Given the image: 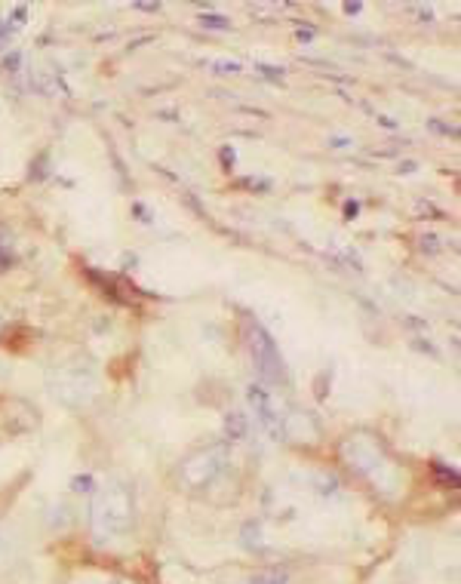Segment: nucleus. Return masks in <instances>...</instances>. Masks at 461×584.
Wrapping results in <instances>:
<instances>
[{"label":"nucleus","mask_w":461,"mask_h":584,"mask_svg":"<svg viewBox=\"0 0 461 584\" xmlns=\"http://www.w3.org/2000/svg\"><path fill=\"white\" fill-rule=\"evenodd\" d=\"M431 129H436V133H443V135H458V129H452L446 124H436V120H431Z\"/></svg>","instance_id":"obj_17"},{"label":"nucleus","mask_w":461,"mask_h":584,"mask_svg":"<svg viewBox=\"0 0 461 584\" xmlns=\"http://www.w3.org/2000/svg\"><path fill=\"white\" fill-rule=\"evenodd\" d=\"M225 461H228V449L222 443L206 446V449L194 452L191 458H185V465L179 467V477L185 480V486H206L222 474Z\"/></svg>","instance_id":"obj_3"},{"label":"nucleus","mask_w":461,"mask_h":584,"mask_svg":"<svg viewBox=\"0 0 461 584\" xmlns=\"http://www.w3.org/2000/svg\"><path fill=\"white\" fill-rule=\"evenodd\" d=\"M360 10H363L360 0H354V4H345V13H347V15H351V13H360Z\"/></svg>","instance_id":"obj_24"},{"label":"nucleus","mask_w":461,"mask_h":584,"mask_svg":"<svg viewBox=\"0 0 461 584\" xmlns=\"http://www.w3.org/2000/svg\"><path fill=\"white\" fill-rule=\"evenodd\" d=\"M93 486H95V483H93V477H90V474H83V477H74L71 489H74V492H90Z\"/></svg>","instance_id":"obj_10"},{"label":"nucleus","mask_w":461,"mask_h":584,"mask_svg":"<svg viewBox=\"0 0 461 584\" xmlns=\"http://www.w3.org/2000/svg\"><path fill=\"white\" fill-rule=\"evenodd\" d=\"M133 213H135V218H142V222H151V215H148V209H145L142 204H133Z\"/></svg>","instance_id":"obj_19"},{"label":"nucleus","mask_w":461,"mask_h":584,"mask_svg":"<svg viewBox=\"0 0 461 584\" xmlns=\"http://www.w3.org/2000/svg\"><path fill=\"white\" fill-rule=\"evenodd\" d=\"M129 520H133V496L123 483H111L108 489H102L93 501L90 510V523L99 541L117 538L126 532Z\"/></svg>","instance_id":"obj_1"},{"label":"nucleus","mask_w":461,"mask_h":584,"mask_svg":"<svg viewBox=\"0 0 461 584\" xmlns=\"http://www.w3.org/2000/svg\"><path fill=\"white\" fill-rule=\"evenodd\" d=\"M317 489L320 492H335V477H317Z\"/></svg>","instance_id":"obj_14"},{"label":"nucleus","mask_w":461,"mask_h":584,"mask_svg":"<svg viewBox=\"0 0 461 584\" xmlns=\"http://www.w3.org/2000/svg\"><path fill=\"white\" fill-rule=\"evenodd\" d=\"M13 262H15V255L10 253V246H0V274H4L6 267H13Z\"/></svg>","instance_id":"obj_12"},{"label":"nucleus","mask_w":461,"mask_h":584,"mask_svg":"<svg viewBox=\"0 0 461 584\" xmlns=\"http://www.w3.org/2000/svg\"><path fill=\"white\" fill-rule=\"evenodd\" d=\"M249 584H289L286 572H277V569H268V572H255Z\"/></svg>","instance_id":"obj_6"},{"label":"nucleus","mask_w":461,"mask_h":584,"mask_svg":"<svg viewBox=\"0 0 461 584\" xmlns=\"http://www.w3.org/2000/svg\"><path fill=\"white\" fill-rule=\"evenodd\" d=\"M314 34H317V31H314L311 25H302V28H298V31H295V37H298V40H302V44H307V40H314Z\"/></svg>","instance_id":"obj_15"},{"label":"nucleus","mask_w":461,"mask_h":584,"mask_svg":"<svg viewBox=\"0 0 461 584\" xmlns=\"http://www.w3.org/2000/svg\"><path fill=\"white\" fill-rule=\"evenodd\" d=\"M357 209H360V204H357V200H351V204H345V215L354 218V215H357Z\"/></svg>","instance_id":"obj_21"},{"label":"nucleus","mask_w":461,"mask_h":584,"mask_svg":"<svg viewBox=\"0 0 461 584\" xmlns=\"http://www.w3.org/2000/svg\"><path fill=\"white\" fill-rule=\"evenodd\" d=\"M46 175V154H40L34 160V169H31V178H44Z\"/></svg>","instance_id":"obj_13"},{"label":"nucleus","mask_w":461,"mask_h":584,"mask_svg":"<svg viewBox=\"0 0 461 584\" xmlns=\"http://www.w3.org/2000/svg\"><path fill=\"white\" fill-rule=\"evenodd\" d=\"M434 474H436V480H440V486H458V474L449 470L446 465H440V461H434Z\"/></svg>","instance_id":"obj_7"},{"label":"nucleus","mask_w":461,"mask_h":584,"mask_svg":"<svg viewBox=\"0 0 461 584\" xmlns=\"http://www.w3.org/2000/svg\"><path fill=\"white\" fill-rule=\"evenodd\" d=\"M246 397H249V403H253V409H255V418L265 425V431H268L274 440H277V437H286V434H283L286 427H283V421H280V416H277V409H274L271 394L265 391L262 385H249Z\"/></svg>","instance_id":"obj_4"},{"label":"nucleus","mask_w":461,"mask_h":584,"mask_svg":"<svg viewBox=\"0 0 461 584\" xmlns=\"http://www.w3.org/2000/svg\"><path fill=\"white\" fill-rule=\"evenodd\" d=\"M225 434H228L231 440H243L249 434V421L243 412H228V418H225Z\"/></svg>","instance_id":"obj_5"},{"label":"nucleus","mask_w":461,"mask_h":584,"mask_svg":"<svg viewBox=\"0 0 461 584\" xmlns=\"http://www.w3.org/2000/svg\"><path fill=\"white\" fill-rule=\"evenodd\" d=\"M28 19V6H15L13 10V25H22Z\"/></svg>","instance_id":"obj_16"},{"label":"nucleus","mask_w":461,"mask_h":584,"mask_svg":"<svg viewBox=\"0 0 461 584\" xmlns=\"http://www.w3.org/2000/svg\"><path fill=\"white\" fill-rule=\"evenodd\" d=\"M19 62H22V55H19V53H13L10 59H6V68H10V71H15V68H19Z\"/></svg>","instance_id":"obj_22"},{"label":"nucleus","mask_w":461,"mask_h":584,"mask_svg":"<svg viewBox=\"0 0 461 584\" xmlns=\"http://www.w3.org/2000/svg\"><path fill=\"white\" fill-rule=\"evenodd\" d=\"M243 545H246V548L258 545V523H249L246 529H243Z\"/></svg>","instance_id":"obj_11"},{"label":"nucleus","mask_w":461,"mask_h":584,"mask_svg":"<svg viewBox=\"0 0 461 584\" xmlns=\"http://www.w3.org/2000/svg\"><path fill=\"white\" fill-rule=\"evenodd\" d=\"M418 246H422V253H427V255L440 253V243H436V234H425V237L418 240Z\"/></svg>","instance_id":"obj_9"},{"label":"nucleus","mask_w":461,"mask_h":584,"mask_svg":"<svg viewBox=\"0 0 461 584\" xmlns=\"http://www.w3.org/2000/svg\"><path fill=\"white\" fill-rule=\"evenodd\" d=\"M135 10H145V13H157L160 4H135Z\"/></svg>","instance_id":"obj_23"},{"label":"nucleus","mask_w":461,"mask_h":584,"mask_svg":"<svg viewBox=\"0 0 461 584\" xmlns=\"http://www.w3.org/2000/svg\"><path fill=\"white\" fill-rule=\"evenodd\" d=\"M200 25H206V28H231V22L225 19V15H218V13H203V15H200Z\"/></svg>","instance_id":"obj_8"},{"label":"nucleus","mask_w":461,"mask_h":584,"mask_svg":"<svg viewBox=\"0 0 461 584\" xmlns=\"http://www.w3.org/2000/svg\"><path fill=\"white\" fill-rule=\"evenodd\" d=\"M243 338H246V347L253 354L255 372L262 376V381H268V385H286V366H283V357L277 351V342L271 338V332L255 317H243Z\"/></svg>","instance_id":"obj_2"},{"label":"nucleus","mask_w":461,"mask_h":584,"mask_svg":"<svg viewBox=\"0 0 461 584\" xmlns=\"http://www.w3.org/2000/svg\"><path fill=\"white\" fill-rule=\"evenodd\" d=\"M213 68H215V71H231V74H234V71H240V65H237V62H215Z\"/></svg>","instance_id":"obj_18"},{"label":"nucleus","mask_w":461,"mask_h":584,"mask_svg":"<svg viewBox=\"0 0 461 584\" xmlns=\"http://www.w3.org/2000/svg\"><path fill=\"white\" fill-rule=\"evenodd\" d=\"M222 160H225V166H234V160H237L234 148H222Z\"/></svg>","instance_id":"obj_20"}]
</instances>
